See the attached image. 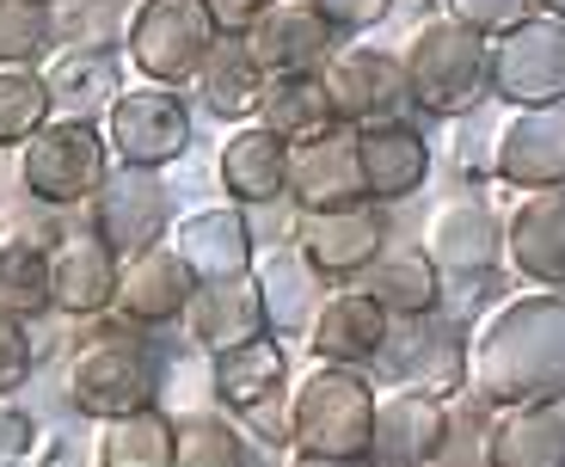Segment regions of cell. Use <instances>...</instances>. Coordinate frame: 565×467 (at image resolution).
<instances>
[{"instance_id":"6da1fadb","label":"cell","mask_w":565,"mask_h":467,"mask_svg":"<svg viewBox=\"0 0 565 467\" xmlns=\"http://www.w3.org/2000/svg\"><path fill=\"white\" fill-rule=\"evenodd\" d=\"M467 394L486 406H565V289H523L467 332Z\"/></svg>"},{"instance_id":"7a4b0ae2","label":"cell","mask_w":565,"mask_h":467,"mask_svg":"<svg viewBox=\"0 0 565 467\" xmlns=\"http://www.w3.org/2000/svg\"><path fill=\"white\" fill-rule=\"evenodd\" d=\"M81 326L86 332L68 357V406L93 425L154 406L160 375H167L154 339L141 326H129L124 314H99V320H81Z\"/></svg>"},{"instance_id":"3957f363","label":"cell","mask_w":565,"mask_h":467,"mask_svg":"<svg viewBox=\"0 0 565 467\" xmlns=\"http://www.w3.org/2000/svg\"><path fill=\"white\" fill-rule=\"evenodd\" d=\"M399 62H406L412 105L430 117H467L492 99V38L455 25L449 13L424 19Z\"/></svg>"},{"instance_id":"277c9868","label":"cell","mask_w":565,"mask_h":467,"mask_svg":"<svg viewBox=\"0 0 565 467\" xmlns=\"http://www.w3.org/2000/svg\"><path fill=\"white\" fill-rule=\"evenodd\" d=\"M375 437V382L363 369L313 363L289 388V449L301 455H369Z\"/></svg>"},{"instance_id":"5b68a950","label":"cell","mask_w":565,"mask_h":467,"mask_svg":"<svg viewBox=\"0 0 565 467\" xmlns=\"http://www.w3.org/2000/svg\"><path fill=\"white\" fill-rule=\"evenodd\" d=\"M111 142L93 117H50V124L19 148V184L38 210H81L111 179Z\"/></svg>"},{"instance_id":"8992f818","label":"cell","mask_w":565,"mask_h":467,"mask_svg":"<svg viewBox=\"0 0 565 467\" xmlns=\"http://www.w3.org/2000/svg\"><path fill=\"white\" fill-rule=\"evenodd\" d=\"M215 43L222 25L203 0H136L124 19V62L148 86H191Z\"/></svg>"},{"instance_id":"52a82bcc","label":"cell","mask_w":565,"mask_h":467,"mask_svg":"<svg viewBox=\"0 0 565 467\" xmlns=\"http://www.w3.org/2000/svg\"><path fill=\"white\" fill-rule=\"evenodd\" d=\"M99 124H105L117 167L167 172L191 148V105H184L179 86H124Z\"/></svg>"},{"instance_id":"ba28073f","label":"cell","mask_w":565,"mask_h":467,"mask_svg":"<svg viewBox=\"0 0 565 467\" xmlns=\"http://www.w3.org/2000/svg\"><path fill=\"white\" fill-rule=\"evenodd\" d=\"M382 375L394 388H418V394L455 400L467 394V326L449 314H418V320H394L382 344Z\"/></svg>"},{"instance_id":"9c48e42d","label":"cell","mask_w":565,"mask_h":467,"mask_svg":"<svg viewBox=\"0 0 565 467\" xmlns=\"http://www.w3.org/2000/svg\"><path fill=\"white\" fill-rule=\"evenodd\" d=\"M492 99H504L510 112L565 99V19L529 13L523 25L492 38Z\"/></svg>"},{"instance_id":"30bf717a","label":"cell","mask_w":565,"mask_h":467,"mask_svg":"<svg viewBox=\"0 0 565 467\" xmlns=\"http://www.w3.org/2000/svg\"><path fill=\"white\" fill-rule=\"evenodd\" d=\"M172 191L160 172H141V167H111V179L93 191L86 203V227L111 246L117 258H136L148 246L172 241Z\"/></svg>"},{"instance_id":"8fae6325","label":"cell","mask_w":565,"mask_h":467,"mask_svg":"<svg viewBox=\"0 0 565 467\" xmlns=\"http://www.w3.org/2000/svg\"><path fill=\"white\" fill-rule=\"evenodd\" d=\"M326 93H332V112L339 124L369 129V124H394L412 112V86H406V62L382 43H344L332 50L320 68Z\"/></svg>"},{"instance_id":"7c38bea8","label":"cell","mask_w":565,"mask_h":467,"mask_svg":"<svg viewBox=\"0 0 565 467\" xmlns=\"http://www.w3.org/2000/svg\"><path fill=\"white\" fill-rule=\"evenodd\" d=\"M296 253L326 284H356L387 253V210L382 203H344V210H296Z\"/></svg>"},{"instance_id":"4fadbf2b","label":"cell","mask_w":565,"mask_h":467,"mask_svg":"<svg viewBox=\"0 0 565 467\" xmlns=\"http://www.w3.org/2000/svg\"><path fill=\"white\" fill-rule=\"evenodd\" d=\"M418 253L443 270V284H473V277H492L498 258H504V222L480 191H455L430 210L424 222Z\"/></svg>"},{"instance_id":"5bb4252c","label":"cell","mask_w":565,"mask_h":467,"mask_svg":"<svg viewBox=\"0 0 565 467\" xmlns=\"http://www.w3.org/2000/svg\"><path fill=\"white\" fill-rule=\"evenodd\" d=\"M492 179L510 191H559L565 184V99L510 112L492 136Z\"/></svg>"},{"instance_id":"9a60e30c","label":"cell","mask_w":565,"mask_h":467,"mask_svg":"<svg viewBox=\"0 0 565 467\" xmlns=\"http://www.w3.org/2000/svg\"><path fill=\"white\" fill-rule=\"evenodd\" d=\"M443 443H449V400L418 388L375 394V437H369L375 467H430L443 461Z\"/></svg>"},{"instance_id":"2e32d148","label":"cell","mask_w":565,"mask_h":467,"mask_svg":"<svg viewBox=\"0 0 565 467\" xmlns=\"http://www.w3.org/2000/svg\"><path fill=\"white\" fill-rule=\"evenodd\" d=\"M172 246L191 270H198V284H234V277H253L258 265V241H253V222L246 210L234 203H203V210H184L172 222Z\"/></svg>"},{"instance_id":"e0dca14e","label":"cell","mask_w":565,"mask_h":467,"mask_svg":"<svg viewBox=\"0 0 565 467\" xmlns=\"http://www.w3.org/2000/svg\"><path fill=\"white\" fill-rule=\"evenodd\" d=\"M117 277H124V258L93 234H62L50 246V308L68 314V320H99L117 308Z\"/></svg>"},{"instance_id":"ac0fdd59","label":"cell","mask_w":565,"mask_h":467,"mask_svg":"<svg viewBox=\"0 0 565 467\" xmlns=\"http://www.w3.org/2000/svg\"><path fill=\"white\" fill-rule=\"evenodd\" d=\"M215 179H222V198L234 210H265V203H282L289 198V142L277 129L253 124H234L227 129L222 155H215Z\"/></svg>"},{"instance_id":"d6986e66","label":"cell","mask_w":565,"mask_h":467,"mask_svg":"<svg viewBox=\"0 0 565 467\" xmlns=\"http://www.w3.org/2000/svg\"><path fill=\"white\" fill-rule=\"evenodd\" d=\"M289 203H296V210H344V203H369L351 124H332L326 136H308V142L289 148Z\"/></svg>"},{"instance_id":"ffe728a7","label":"cell","mask_w":565,"mask_h":467,"mask_svg":"<svg viewBox=\"0 0 565 467\" xmlns=\"http://www.w3.org/2000/svg\"><path fill=\"white\" fill-rule=\"evenodd\" d=\"M191 296H198V270L179 258V246L160 241L148 246V253L124 258V277H117V308L129 326H172L184 320V308H191Z\"/></svg>"},{"instance_id":"44dd1931","label":"cell","mask_w":565,"mask_h":467,"mask_svg":"<svg viewBox=\"0 0 565 467\" xmlns=\"http://www.w3.org/2000/svg\"><path fill=\"white\" fill-rule=\"evenodd\" d=\"M356 167H363V198L369 203H406L418 184H430V136L412 117L356 129Z\"/></svg>"},{"instance_id":"7402d4cb","label":"cell","mask_w":565,"mask_h":467,"mask_svg":"<svg viewBox=\"0 0 565 467\" xmlns=\"http://www.w3.org/2000/svg\"><path fill=\"white\" fill-rule=\"evenodd\" d=\"M510 270L535 289H565V184L559 191H523L504 222Z\"/></svg>"},{"instance_id":"603a6c76","label":"cell","mask_w":565,"mask_h":467,"mask_svg":"<svg viewBox=\"0 0 565 467\" xmlns=\"http://www.w3.org/2000/svg\"><path fill=\"white\" fill-rule=\"evenodd\" d=\"M332 38L339 31L326 25L320 13H313L308 0H282V7H270L265 19H258L253 31H246V56L258 62V74H308V68H326V56H332Z\"/></svg>"},{"instance_id":"cb8c5ba5","label":"cell","mask_w":565,"mask_h":467,"mask_svg":"<svg viewBox=\"0 0 565 467\" xmlns=\"http://www.w3.org/2000/svg\"><path fill=\"white\" fill-rule=\"evenodd\" d=\"M387 314L375 296H363V289H332V296L320 301V314H313L308 326V344L320 363H344V369H369L375 357H382L387 344Z\"/></svg>"},{"instance_id":"d4e9b609","label":"cell","mask_w":565,"mask_h":467,"mask_svg":"<svg viewBox=\"0 0 565 467\" xmlns=\"http://www.w3.org/2000/svg\"><path fill=\"white\" fill-rule=\"evenodd\" d=\"M253 284H258V301H265V332H270V339H289V332H301V339H308V326H313V314H320V301L332 296L320 270L296 253V241L277 246V253H258Z\"/></svg>"},{"instance_id":"484cf974","label":"cell","mask_w":565,"mask_h":467,"mask_svg":"<svg viewBox=\"0 0 565 467\" xmlns=\"http://www.w3.org/2000/svg\"><path fill=\"white\" fill-rule=\"evenodd\" d=\"M43 86H50L56 117H93V124H99L117 105V93H124V68H117V50L62 43L56 56L43 62Z\"/></svg>"},{"instance_id":"4316f807","label":"cell","mask_w":565,"mask_h":467,"mask_svg":"<svg viewBox=\"0 0 565 467\" xmlns=\"http://www.w3.org/2000/svg\"><path fill=\"white\" fill-rule=\"evenodd\" d=\"M282 382H289V344L270 339V332L210 357V388H215V400H222V412H234V418H246L253 406L282 400Z\"/></svg>"},{"instance_id":"83f0119b","label":"cell","mask_w":565,"mask_h":467,"mask_svg":"<svg viewBox=\"0 0 565 467\" xmlns=\"http://www.w3.org/2000/svg\"><path fill=\"white\" fill-rule=\"evenodd\" d=\"M184 332H191L210 357L258 339V332H265L258 284L253 277H234V284H198V296H191V308H184Z\"/></svg>"},{"instance_id":"f1b7e54d","label":"cell","mask_w":565,"mask_h":467,"mask_svg":"<svg viewBox=\"0 0 565 467\" xmlns=\"http://www.w3.org/2000/svg\"><path fill=\"white\" fill-rule=\"evenodd\" d=\"M486 467H565V406L492 412Z\"/></svg>"},{"instance_id":"f546056e","label":"cell","mask_w":565,"mask_h":467,"mask_svg":"<svg viewBox=\"0 0 565 467\" xmlns=\"http://www.w3.org/2000/svg\"><path fill=\"white\" fill-rule=\"evenodd\" d=\"M191 93H198V105L210 117H222L227 129L234 124H253L258 117V93H265V74H258V62L246 56L241 38H222L210 50V62L198 68V81H191Z\"/></svg>"},{"instance_id":"4dcf8cb0","label":"cell","mask_w":565,"mask_h":467,"mask_svg":"<svg viewBox=\"0 0 565 467\" xmlns=\"http://www.w3.org/2000/svg\"><path fill=\"white\" fill-rule=\"evenodd\" d=\"M258 124L277 129L289 148L308 142V136H326V129L339 124V112H332V93H326L320 68H308V74H270L265 93H258Z\"/></svg>"},{"instance_id":"1f68e13d","label":"cell","mask_w":565,"mask_h":467,"mask_svg":"<svg viewBox=\"0 0 565 467\" xmlns=\"http://www.w3.org/2000/svg\"><path fill=\"white\" fill-rule=\"evenodd\" d=\"M356 289L382 301L387 320H418V314L443 308V289L449 284H443V270L424 253H382L363 277H356Z\"/></svg>"},{"instance_id":"d6a6232c","label":"cell","mask_w":565,"mask_h":467,"mask_svg":"<svg viewBox=\"0 0 565 467\" xmlns=\"http://www.w3.org/2000/svg\"><path fill=\"white\" fill-rule=\"evenodd\" d=\"M172 437H179V425L160 406H141V412L93 425L99 467H172Z\"/></svg>"},{"instance_id":"836d02e7","label":"cell","mask_w":565,"mask_h":467,"mask_svg":"<svg viewBox=\"0 0 565 467\" xmlns=\"http://www.w3.org/2000/svg\"><path fill=\"white\" fill-rule=\"evenodd\" d=\"M0 314H13V320L38 326L50 308V241H0Z\"/></svg>"},{"instance_id":"e575fe53","label":"cell","mask_w":565,"mask_h":467,"mask_svg":"<svg viewBox=\"0 0 565 467\" xmlns=\"http://www.w3.org/2000/svg\"><path fill=\"white\" fill-rule=\"evenodd\" d=\"M172 425H179L172 467H253V449H246V431L234 412H179Z\"/></svg>"},{"instance_id":"d590c367","label":"cell","mask_w":565,"mask_h":467,"mask_svg":"<svg viewBox=\"0 0 565 467\" xmlns=\"http://www.w3.org/2000/svg\"><path fill=\"white\" fill-rule=\"evenodd\" d=\"M56 117L43 68H0V148H25Z\"/></svg>"},{"instance_id":"8d00e7d4","label":"cell","mask_w":565,"mask_h":467,"mask_svg":"<svg viewBox=\"0 0 565 467\" xmlns=\"http://www.w3.org/2000/svg\"><path fill=\"white\" fill-rule=\"evenodd\" d=\"M50 43H56L50 0H0V68H38Z\"/></svg>"},{"instance_id":"74e56055","label":"cell","mask_w":565,"mask_h":467,"mask_svg":"<svg viewBox=\"0 0 565 467\" xmlns=\"http://www.w3.org/2000/svg\"><path fill=\"white\" fill-rule=\"evenodd\" d=\"M437 13H449L455 25L480 31V38H504L510 25L535 13V0H437Z\"/></svg>"},{"instance_id":"f35d334b","label":"cell","mask_w":565,"mask_h":467,"mask_svg":"<svg viewBox=\"0 0 565 467\" xmlns=\"http://www.w3.org/2000/svg\"><path fill=\"white\" fill-rule=\"evenodd\" d=\"M31 375H38V339L25 320L0 314V400H13Z\"/></svg>"},{"instance_id":"ab89813d","label":"cell","mask_w":565,"mask_h":467,"mask_svg":"<svg viewBox=\"0 0 565 467\" xmlns=\"http://www.w3.org/2000/svg\"><path fill=\"white\" fill-rule=\"evenodd\" d=\"M308 7H313V13H320L332 31H339V38L375 31V25H387V13H394V0H308Z\"/></svg>"},{"instance_id":"60d3db41","label":"cell","mask_w":565,"mask_h":467,"mask_svg":"<svg viewBox=\"0 0 565 467\" xmlns=\"http://www.w3.org/2000/svg\"><path fill=\"white\" fill-rule=\"evenodd\" d=\"M38 455V418L19 400H0V467Z\"/></svg>"},{"instance_id":"b9f144b4","label":"cell","mask_w":565,"mask_h":467,"mask_svg":"<svg viewBox=\"0 0 565 467\" xmlns=\"http://www.w3.org/2000/svg\"><path fill=\"white\" fill-rule=\"evenodd\" d=\"M215 13V25H222V38H246V31L258 25V19L270 13V7H282V0H203Z\"/></svg>"},{"instance_id":"7bdbcfd3","label":"cell","mask_w":565,"mask_h":467,"mask_svg":"<svg viewBox=\"0 0 565 467\" xmlns=\"http://www.w3.org/2000/svg\"><path fill=\"white\" fill-rule=\"evenodd\" d=\"M241 431H258L270 449H289V400H270V406H253L241 418Z\"/></svg>"},{"instance_id":"ee69618b","label":"cell","mask_w":565,"mask_h":467,"mask_svg":"<svg viewBox=\"0 0 565 467\" xmlns=\"http://www.w3.org/2000/svg\"><path fill=\"white\" fill-rule=\"evenodd\" d=\"M289 467H375L369 455H301L289 449Z\"/></svg>"},{"instance_id":"f6af8a7d","label":"cell","mask_w":565,"mask_h":467,"mask_svg":"<svg viewBox=\"0 0 565 467\" xmlns=\"http://www.w3.org/2000/svg\"><path fill=\"white\" fill-rule=\"evenodd\" d=\"M535 13H547V19H565V0H535Z\"/></svg>"},{"instance_id":"bcb514c9","label":"cell","mask_w":565,"mask_h":467,"mask_svg":"<svg viewBox=\"0 0 565 467\" xmlns=\"http://www.w3.org/2000/svg\"><path fill=\"white\" fill-rule=\"evenodd\" d=\"M7 467H50L43 455H25V461H7Z\"/></svg>"},{"instance_id":"7dc6e473","label":"cell","mask_w":565,"mask_h":467,"mask_svg":"<svg viewBox=\"0 0 565 467\" xmlns=\"http://www.w3.org/2000/svg\"><path fill=\"white\" fill-rule=\"evenodd\" d=\"M50 7H62V0H50Z\"/></svg>"},{"instance_id":"c3c4849f","label":"cell","mask_w":565,"mask_h":467,"mask_svg":"<svg viewBox=\"0 0 565 467\" xmlns=\"http://www.w3.org/2000/svg\"><path fill=\"white\" fill-rule=\"evenodd\" d=\"M424 7H430V0H424Z\"/></svg>"}]
</instances>
